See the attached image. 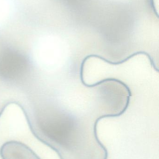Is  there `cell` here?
<instances>
[{
	"label": "cell",
	"instance_id": "cell-3",
	"mask_svg": "<svg viewBox=\"0 0 159 159\" xmlns=\"http://www.w3.org/2000/svg\"><path fill=\"white\" fill-rule=\"evenodd\" d=\"M2 107H0V116H1V113H2Z\"/></svg>",
	"mask_w": 159,
	"mask_h": 159
},
{
	"label": "cell",
	"instance_id": "cell-2",
	"mask_svg": "<svg viewBox=\"0 0 159 159\" xmlns=\"http://www.w3.org/2000/svg\"><path fill=\"white\" fill-rule=\"evenodd\" d=\"M2 159H41L31 148L23 143L8 141L0 148Z\"/></svg>",
	"mask_w": 159,
	"mask_h": 159
},
{
	"label": "cell",
	"instance_id": "cell-1",
	"mask_svg": "<svg viewBox=\"0 0 159 159\" xmlns=\"http://www.w3.org/2000/svg\"><path fill=\"white\" fill-rule=\"evenodd\" d=\"M30 63L25 56L18 51L6 49L0 53V76L10 81H18L27 75Z\"/></svg>",
	"mask_w": 159,
	"mask_h": 159
}]
</instances>
